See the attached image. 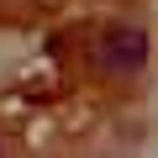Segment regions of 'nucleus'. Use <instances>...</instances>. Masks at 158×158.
<instances>
[{
    "mask_svg": "<svg viewBox=\"0 0 158 158\" xmlns=\"http://www.w3.org/2000/svg\"><path fill=\"white\" fill-rule=\"evenodd\" d=\"M148 53H153V42L142 27H106V37L95 42V63L106 74H137L148 63Z\"/></svg>",
    "mask_w": 158,
    "mask_h": 158,
    "instance_id": "f257e3e1",
    "label": "nucleus"
}]
</instances>
